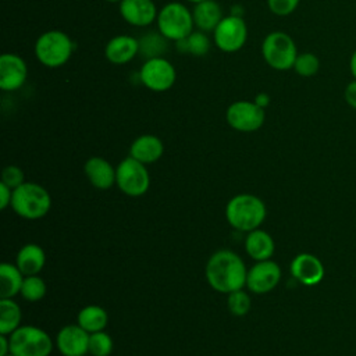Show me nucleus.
Returning <instances> with one entry per match:
<instances>
[{
    "label": "nucleus",
    "instance_id": "40",
    "mask_svg": "<svg viewBox=\"0 0 356 356\" xmlns=\"http://www.w3.org/2000/svg\"><path fill=\"white\" fill-rule=\"evenodd\" d=\"M189 3H193V4H197V3H200V1H204V0H188Z\"/></svg>",
    "mask_w": 356,
    "mask_h": 356
},
{
    "label": "nucleus",
    "instance_id": "23",
    "mask_svg": "<svg viewBox=\"0 0 356 356\" xmlns=\"http://www.w3.org/2000/svg\"><path fill=\"white\" fill-rule=\"evenodd\" d=\"M211 47V40L209 35L200 29L193 31L191 35H188L184 39H179L175 42V49L179 53L191 54L193 57H203L209 53Z\"/></svg>",
    "mask_w": 356,
    "mask_h": 356
},
{
    "label": "nucleus",
    "instance_id": "10",
    "mask_svg": "<svg viewBox=\"0 0 356 356\" xmlns=\"http://www.w3.org/2000/svg\"><path fill=\"white\" fill-rule=\"evenodd\" d=\"M139 81L152 92H165L174 86L177 71L165 57L145 60L139 70Z\"/></svg>",
    "mask_w": 356,
    "mask_h": 356
},
{
    "label": "nucleus",
    "instance_id": "29",
    "mask_svg": "<svg viewBox=\"0 0 356 356\" xmlns=\"http://www.w3.org/2000/svg\"><path fill=\"white\" fill-rule=\"evenodd\" d=\"M318 68H320L318 57L313 53H309V51L298 54V57L295 60V64H293L295 72L300 76H305V78L316 75Z\"/></svg>",
    "mask_w": 356,
    "mask_h": 356
},
{
    "label": "nucleus",
    "instance_id": "41",
    "mask_svg": "<svg viewBox=\"0 0 356 356\" xmlns=\"http://www.w3.org/2000/svg\"><path fill=\"white\" fill-rule=\"evenodd\" d=\"M106 1H108V3H120L121 0H106Z\"/></svg>",
    "mask_w": 356,
    "mask_h": 356
},
{
    "label": "nucleus",
    "instance_id": "5",
    "mask_svg": "<svg viewBox=\"0 0 356 356\" xmlns=\"http://www.w3.org/2000/svg\"><path fill=\"white\" fill-rule=\"evenodd\" d=\"M157 31L168 40L177 42L193 32L195 22L189 8L178 1L164 4L157 14Z\"/></svg>",
    "mask_w": 356,
    "mask_h": 356
},
{
    "label": "nucleus",
    "instance_id": "12",
    "mask_svg": "<svg viewBox=\"0 0 356 356\" xmlns=\"http://www.w3.org/2000/svg\"><path fill=\"white\" fill-rule=\"evenodd\" d=\"M28 78L25 60L15 53H3L0 56V89L14 92L19 89Z\"/></svg>",
    "mask_w": 356,
    "mask_h": 356
},
{
    "label": "nucleus",
    "instance_id": "31",
    "mask_svg": "<svg viewBox=\"0 0 356 356\" xmlns=\"http://www.w3.org/2000/svg\"><path fill=\"white\" fill-rule=\"evenodd\" d=\"M227 305L232 314L245 316L250 309V298L246 292H243L242 289H238L228 293Z\"/></svg>",
    "mask_w": 356,
    "mask_h": 356
},
{
    "label": "nucleus",
    "instance_id": "26",
    "mask_svg": "<svg viewBox=\"0 0 356 356\" xmlns=\"http://www.w3.org/2000/svg\"><path fill=\"white\" fill-rule=\"evenodd\" d=\"M107 321L108 317L106 310L96 305L83 307L78 314V324L89 334L103 331V328L107 325Z\"/></svg>",
    "mask_w": 356,
    "mask_h": 356
},
{
    "label": "nucleus",
    "instance_id": "18",
    "mask_svg": "<svg viewBox=\"0 0 356 356\" xmlns=\"http://www.w3.org/2000/svg\"><path fill=\"white\" fill-rule=\"evenodd\" d=\"M163 152H164L163 142L156 135L145 134L138 136L132 142L129 149V156L143 164H150L157 161L161 157Z\"/></svg>",
    "mask_w": 356,
    "mask_h": 356
},
{
    "label": "nucleus",
    "instance_id": "35",
    "mask_svg": "<svg viewBox=\"0 0 356 356\" xmlns=\"http://www.w3.org/2000/svg\"><path fill=\"white\" fill-rule=\"evenodd\" d=\"M345 100L350 107L356 108V79L348 83L345 89Z\"/></svg>",
    "mask_w": 356,
    "mask_h": 356
},
{
    "label": "nucleus",
    "instance_id": "30",
    "mask_svg": "<svg viewBox=\"0 0 356 356\" xmlns=\"http://www.w3.org/2000/svg\"><path fill=\"white\" fill-rule=\"evenodd\" d=\"M113 350V339L104 331H97L89 337V353L93 356H108Z\"/></svg>",
    "mask_w": 356,
    "mask_h": 356
},
{
    "label": "nucleus",
    "instance_id": "8",
    "mask_svg": "<svg viewBox=\"0 0 356 356\" xmlns=\"http://www.w3.org/2000/svg\"><path fill=\"white\" fill-rule=\"evenodd\" d=\"M115 184L128 196H142L150 185L146 164L134 157L124 159L115 168Z\"/></svg>",
    "mask_w": 356,
    "mask_h": 356
},
{
    "label": "nucleus",
    "instance_id": "38",
    "mask_svg": "<svg viewBox=\"0 0 356 356\" xmlns=\"http://www.w3.org/2000/svg\"><path fill=\"white\" fill-rule=\"evenodd\" d=\"M350 72H352V75L356 79V50H355V53L350 57Z\"/></svg>",
    "mask_w": 356,
    "mask_h": 356
},
{
    "label": "nucleus",
    "instance_id": "20",
    "mask_svg": "<svg viewBox=\"0 0 356 356\" xmlns=\"http://www.w3.org/2000/svg\"><path fill=\"white\" fill-rule=\"evenodd\" d=\"M195 26L203 32H213L224 18L222 8L216 0H204L195 4L192 10Z\"/></svg>",
    "mask_w": 356,
    "mask_h": 356
},
{
    "label": "nucleus",
    "instance_id": "22",
    "mask_svg": "<svg viewBox=\"0 0 356 356\" xmlns=\"http://www.w3.org/2000/svg\"><path fill=\"white\" fill-rule=\"evenodd\" d=\"M245 249L248 254L257 261L268 260L274 253V241L266 231L253 229L245 239Z\"/></svg>",
    "mask_w": 356,
    "mask_h": 356
},
{
    "label": "nucleus",
    "instance_id": "34",
    "mask_svg": "<svg viewBox=\"0 0 356 356\" xmlns=\"http://www.w3.org/2000/svg\"><path fill=\"white\" fill-rule=\"evenodd\" d=\"M13 199V189L7 186L4 182H0V209L4 210Z\"/></svg>",
    "mask_w": 356,
    "mask_h": 356
},
{
    "label": "nucleus",
    "instance_id": "3",
    "mask_svg": "<svg viewBox=\"0 0 356 356\" xmlns=\"http://www.w3.org/2000/svg\"><path fill=\"white\" fill-rule=\"evenodd\" d=\"M228 222L239 231H253L266 218V206L261 199L254 195L242 193L234 196L225 209Z\"/></svg>",
    "mask_w": 356,
    "mask_h": 356
},
{
    "label": "nucleus",
    "instance_id": "17",
    "mask_svg": "<svg viewBox=\"0 0 356 356\" xmlns=\"http://www.w3.org/2000/svg\"><path fill=\"white\" fill-rule=\"evenodd\" d=\"M139 54V40L131 35H117L111 38L106 47V58L115 65H122Z\"/></svg>",
    "mask_w": 356,
    "mask_h": 356
},
{
    "label": "nucleus",
    "instance_id": "21",
    "mask_svg": "<svg viewBox=\"0 0 356 356\" xmlns=\"http://www.w3.org/2000/svg\"><path fill=\"white\" fill-rule=\"evenodd\" d=\"M46 263L44 250L35 243L22 246L17 254V267L24 275H36Z\"/></svg>",
    "mask_w": 356,
    "mask_h": 356
},
{
    "label": "nucleus",
    "instance_id": "14",
    "mask_svg": "<svg viewBox=\"0 0 356 356\" xmlns=\"http://www.w3.org/2000/svg\"><path fill=\"white\" fill-rule=\"evenodd\" d=\"M89 337L79 324L65 325L57 334V348L64 356H85L89 352Z\"/></svg>",
    "mask_w": 356,
    "mask_h": 356
},
{
    "label": "nucleus",
    "instance_id": "7",
    "mask_svg": "<svg viewBox=\"0 0 356 356\" xmlns=\"http://www.w3.org/2000/svg\"><path fill=\"white\" fill-rule=\"evenodd\" d=\"M51 349V338L38 327L19 325L10 334V352L15 356H49Z\"/></svg>",
    "mask_w": 356,
    "mask_h": 356
},
{
    "label": "nucleus",
    "instance_id": "19",
    "mask_svg": "<svg viewBox=\"0 0 356 356\" xmlns=\"http://www.w3.org/2000/svg\"><path fill=\"white\" fill-rule=\"evenodd\" d=\"M83 168L88 179L97 189H108L115 182V170L103 157H90Z\"/></svg>",
    "mask_w": 356,
    "mask_h": 356
},
{
    "label": "nucleus",
    "instance_id": "24",
    "mask_svg": "<svg viewBox=\"0 0 356 356\" xmlns=\"http://www.w3.org/2000/svg\"><path fill=\"white\" fill-rule=\"evenodd\" d=\"M22 273L17 266L10 263H3L0 266V296L1 299H13L18 292H21V286L24 282Z\"/></svg>",
    "mask_w": 356,
    "mask_h": 356
},
{
    "label": "nucleus",
    "instance_id": "11",
    "mask_svg": "<svg viewBox=\"0 0 356 356\" xmlns=\"http://www.w3.org/2000/svg\"><path fill=\"white\" fill-rule=\"evenodd\" d=\"M227 122L239 132H254L264 124L266 111L254 102L236 100L231 103L225 113Z\"/></svg>",
    "mask_w": 356,
    "mask_h": 356
},
{
    "label": "nucleus",
    "instance_id": "42",
    "mask_svg": "<svg viewBox=\"0 0 356 356\" xmlns=\"http://www.w3.org/2000/svg\"><path fill=\"white\" fill-rule=\"evenodd\" d=\"M6 356H15V355H14V353H11V352H10V353H8V355H6Z\"/></svg>",
    "mask_w": 356,
    "mask_h": 356
},
{
    "label": "nucleus",
    "instance_id": "6",
    "mask_svg": "<svg viewBox=\"0 0 356 356\" xmlns=\"http://www.w3.org/2000/svg\"><path fill=\"white\" fill-rule=\"evenodd\" d=\"M298 54L293 39L282 31L270 32L261 43V56L264 61L277 71L293 68Z\"/></svg>",
    "mask_w": 356,
    "mask_h": 356
},
{
    "label": "nucleus",
    "instance_id": "13",
    "mask_svg": "<svg viewBox=\"0 0 356 356\" xmlns=\"http://www.w3.org/2000/svg\"><path fill=\"white\" fill-rule=\"evenodd\" d=\"M281 280V268L275 261L261 260L257 261L246 277V286L253 293H266L274 289Z\"/></svg>",
    "mask_w": 356,
    "mask_h": 356
},
{
    "label": "nucleus",
    "instance_id": "37",
    "mask_svg": "<svg viewBox=\"0 0 356 356\" xmlns=\"http://www.w3.org/2000/svg\"><path fill=\"white\" fill-rule=\"evenodd\" d=\"M10 353V338L4 334H0V356H6Z\"/></svg>",
    "mask_w": 356,
    "mask_h": 356
},
{
    "label": "nucleus",
    "instance_id": "9",
    "mask_svg": "<svg viewBox=\"0 0 356 356\" xmlns=\"http://www.w3.org/2000/svg\"><path fill=\"white\" fill-rule=\"evenodd\" d=\"M248 40V26L243 17L225 15L213 31V42L224 53L241 50Z\"/></svg>",
    "mask_w": 356,
    "mask_h": 356
},
{
    "label": "nucleus",
    "instance_id": "1",
    "mask_svg": "<svg viewBox=\"0 0 356 356\" xmlns=\"http://www.w3.org/2000/svg\"><path fill=\"white\" fill-rule=\"evenodd\" d=\"M248 270L242 259L228 250H217L206 264V278L213 289L222 293H231L246 285Z\"/></svg>",
    "mask_w": 356,
    "mask_h": 356
},
{
    "label": "nucleus",
    "instance_id": "36",
    "mask_svg": "<svg viewBox=\"0 0 356 356\" xmlns=\"http://www.w3.org/2000/svg\"><path fill=\"white\" fill-rule=\"evenodd\" d=\"M257 106H260L261 108H266L270 104V96L266 92H260L256 95L254 100H253Z\"/></svg>",
    "mask_w": 356,
    "mask_h": 356
},
{
    "label": "nucleus",
    "instance_id": "2",
    "mask_svg": "<svg viewBox=\"0 0 356 356\" xmlns=\"http://www.w3.org/2000/svg\"><path fill=\"white\" fill-rule=\"evenodd\" d=\"M38 61L49 68H58L64 65L75 50V43L63 31H46L35 42L33 46Z\"/></svg>",
    "mask_w": 356,
    "mask_h": 356
},
{
    "label": "nucleus",
    "instance_id": "33",
    "mask_svg": "<svg viewBox=\"0 0 356 356\" xmlns=\"http://www.w3.org/2000/svg\"><path fill=\"white\" fill-rule=\"evenodd\" d=\"M1 182L10 186L13 191L24 184V172L17 165H8L1 172Z\"/></svg>",
    "mask_w": 356,
    "mask_h": 356
},
{
    "label": "nucleus",
    "instance_id": "39",
    "mask_svg": "<svg viewBox=\"0 0 356 356\" xmlns=\"http://www.w3.org/2000/svg\"><path fill=\"white\" fill-rule=\"evenodd\" d=\"M243 8L242 7H239V6H234L232 8H231V14L232 15H236V17H242L243 15Z\"/></svg>",
    "mask_w": 356,
    "mask_h": 356
},
{
    "label": "nucleus",
    "instance_id": "16",
    "mask_svg": "<svg viewBox=\"0 0 356 356\" xmlns=\"http://www.w3.org/2000/svg\"><path fill=\"white\" fill-rule=\"evenodd\" d=\"M291 274L303 285H316L324 277V266L314 254L300 253L291 263Z\"/></svg>",
    "mask_w": 356,
    "mask_h": 356
},
{
    "label": "nucleus",
    "instance_id": "28",
    "mask_svg": "<svg viewBox=\"0 0 356 356\" xmlns=\"http://www.w3.org/2000/svg\"><path fill=\"white\" fill-rule=\"evenodd\" d=\"M46 293V284L38 275H26L21 286V295L29 302L40 300Z\"/></svg>",
    "mask_w": 356,
    "mask_h": 356
},
{
    "label": "nucleus",
    "instance_id": "4",
    "mask_svg": "<svg viewBox=\"0 0 356 356\" xmlns=\"http://www.w3.org/2000/svg\"><path fill=\"white\" fill-rule=\"evenodd\" d=\"M51 204L49 192L33 182H24L13 191L11 207L22 218L38 220L47 214Z\"/></svg>",
    "mask_w": 356,
    "mask_h": 356
},
{
    "label": "nucleus",
    "instance_id": "27",
    "mask_svg": "<svg viewBox=\"0 0 356 356\" xmlns=\"http://www.w3.org/2000/svg\"><path fill=\"white\" fill-rule=\"evenodd\" d=\"M21 309L13 299H0V334H13L21 323Z\"/></svg>",
    "mask_w": 356,
    "mask_h": 356
},
{
    "label": "nucleus",
    "instance_id": "25",
    "mask_svg": "<svg viewBox=\"0 0 356 356\" xmlns=\"http://www.w3.org/2000/svg\"><path fill=\"white\" fill-rule=\"evenodd\" d=\"M139 54L145 60L156 58V57H164V54L168 50V39L161 35L159 31L146 32L139 39Z\"/></svg>",
    "mask_w": 356,
    "mask_h": 356
},
{
    "label": "nucleus",
    "instance_id": "32",
    "mask_svg": "<svg viewBox=\"0 0 356 356\" xmlns=\"http://www.w3.org/2000/svg\"><path fill=\"white\" fill-rule=\"evenodd\" d=\"M299 1L300 0H267V6L273 14L286 17L298 8Z\"/></svg>",
    "mask_w": 356,
    "mask_h": 356
},
{
    "label": "nucleus",
    "instance_id": "15",
    "mask_svg": "<svg viewBox=\"0 0 356 356\" xmlns=\"http://www.w3.org/2000/svg\"><path fill=\"white\" fill-rule=\"evenodd\" d=\"M120 14L132 26H149L157 19L159 10L153 0H121Z\"/></svg>",
    "mask_w": 356,
    "mask_h": 356
}]
</instances>
